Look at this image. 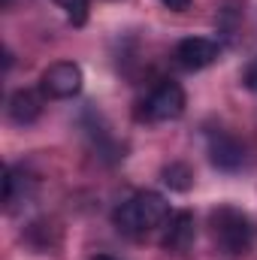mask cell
<instances>
[{
    "instance_id": "1",
    "label": "cell",
    "mask_w": 257,
    "mask_h": 260,
    "mask_svg": "<svg viewBox=\"0 0 257 260\" xmlns=\"http://www.w3.org/2000/svg\"><path fill=\"white\" fill-rule=\"evenodd\" d=\"M112 218H115V227H118L124 236L139 239V236L151 233L154 227L167 224V218H170V203L160 194H154V191H142V194L130 197L127 203H121Z\"/></svg>"
},
{
    "instance_id": "2",
    "label": "cell",
    "mask_w": 257,
    "mask_h": 260,
    "mask_svg": "<svg viewBox=\"0 0 257 260\" xmlns=\"http://www.w3.org/2000/svg\"><path fill=\"white\" fill-rule=\"evenodd\" d=\"M209 227H212L215 248H218L224 257L236 260V257H242V254L251 251L254 227H251L248 215H242L239 209H233V206H218V209L209 215Z\"/></svg>"
},
{
    "instance_id": "3",
    "label": "cell",
    "mask_w": 257,
    "mask_h": 260,
    "mask_svg": "<svg viewBox=\"0 0 257 260\" xmlns=\"http://www.w3.org/2000/svg\"><path fill=\"white\" fill-rule=\"evenodd\" d=\"M82 67L73 61H58V64L46 67L40 76V91L52 100H70L82 91Z\"/></svg>"
},
{
    "instance_id": "4",
    "label": "cell",
    "mask_w": 257,
    "mask_h": 260,
    "mask_svg": "<svg viewBox=\"0 0 257 260\" xmlns=\"http://www.w3.org/2000/svg\"><path fill=\"white\" fill-rule=\"evenodd\" d=\"M185 112V91L179 82H160L148 100L142 103V115L148 121H176Z\"/></svg>"
},
{
    "instance_id": "5",
    "label": "cell",
    "mask_w": 257,
    "mask_h": 260,
    "mask_svg": "<svg viewBox=\"0 0 257 260\" xmlns=\"http://www.w3.org/2000/svg\"><path fill=\"white\" fill-rule=\"evenodd\" d=\"M206 148H209V160L224 170V173H233L245 164V148L236 136H230L227 130H212L206 136Z\"/></svg>"
},
{
    "instance_id": "6",
    "label": "cell",
    "mask_w": 257,
    "mask_h": 260,
    "mask_svg": "<svg viewBox=\"0 0 257 260\" xmlns=\"http://www.w3.org/2000/svg\"><path fill=\"white\" fill-rule=\"evenodd\" d=\"M221 55V46L209 37H188L176 46V61L182 70H206L209 64H215Z\"/></svg>"
},
{
    "instance_id": "7",
    "label": "cell",
    "mask_w": 257,
    "mask_h": 260,
    "mask_svg": "<svg viewBox=\"0 0 257 260\" xmlns=\"http://www.w3.org/2000/svg\"><path fill=\"white\" fill-rule=\"evenodd\" d=\"M194 236H197V224H194L191 212H173L167 218V227H164V239L160 245L173 254H182L194 245Z\"/></svg>"
},
{
    "instance_id": "8",
    "label": "cell",
    "mask_w": 257,
    "mask_h": 260,
    "mask_svg": "<svg viewBox=\"0 0 257 260\" xmlns=\"http://www.w3.org/2000/svg\"><path fill=\"white\" fill-rule=\"evenodd\" d=\"M6 112H9V118L15 121V124H34L40 115H43V97L37 94V91H30V88H18V91H12V97H9V103H6Z\"/></svg>"
},
{
    "instance_id": "9",
    "label": "cell",
    "mask_w": 257,
    "mask_h": 260,
    "mask_svg": "<svg viewBox=\"0 0 257 260\" xmlns=\"http://www.w3.org/2000/svg\"><path fill=\"white\" fill-rule=\"evenodd\" d=\"M160 179H164V185H167L170 191H179V194H185V191L194 188V170L188 164H182V160L167 164V167L160 170Z\"/></svg>"
},
{
    "instance_id": "10",
    "label": "cell",
    "mask_w": 257,
    "mask_h": 260,
    "mask_svg": "<svg viewBox=\"0 0 257 260\" xmlns=\"http://www.w3.org/2000/svg\"><path fill=\"white\" fill-rule=\"evenodd\" d=\"M55 3L64 9L67 18L73 24H85V18H88V0H55Z\"/></svg>"
},
{
    "instance_id": "11",
    "label": "cell",
    "mask_w": 257,
    "mask_h": 260,
    "mask_svg": "<svg viewBox=\"0 0 257 260\" xmlns=\"http://www.w3.org/2000/svg\"><path fill=\"white\" fill-rule=\"evenodd\" d=\"M242 85H245L248 91H254V94H257V58L245 67V73H242Z\"/></svg>"
},
{
    "instance_id": "12",
    "label": "cell",
    "mask_w": 257,
    "mask_h": 260,
    "mask_svg": "<svg viewBox=\"0 0 257 260\" xmlns=\"http://www.w3.org/2000/svg\"><path fill=\"white\" fill-rule=\"evenodd\" d=\"M167 9H173V12H185L188 6H191V0H160Z\"/></svg>"
},
{
    "instance_id": "13",
    "label": "cell",
    "mask_w": 257,
    "mask_h": 260,
    "mask_svg": "<svg viewBox=\"0 0 257 260\" xmlns=\"http://www.w3.org/2000/svg\"><path fill=\"white\" fill-rule=\"evenodd\" d=\"M94 260H115V257H109V254H97Z\"/></svg>"
},
{
    "instance_id": "14",
    "label": "cell",
    "mask_w": 257,
    "mask_h": 260,
    "mask_svg": "<svg viewBox=\"0 0 257 260\" xmlns=\"http://www.w3.org/2000/svg\"><path fill=\"white\" fill-rule=\"evenodd\" d=\"M0 3H3V6H6V3H9V0H0Z\"/></svg>"
}]
</instances>
